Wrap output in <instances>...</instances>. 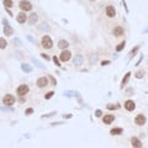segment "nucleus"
<instances>
[{"label":"nucleus","mask_w":148,"mask_h":148,"mask_svg":"<svg viewBox=\"0 0 148 148\" xmlns=\"http://www.w3.org/2000/svg\"><path fill=\"white\" fill-rule=\"evenodd\" d=\"M15 103H16V99L13 94H5L3 96V104L5 106H13Z\"/></svg>","instance_id":"nucleus-1"},{"label":"nucleus","mask_w":148,"mask_h":148,"mask_svg":"<svg viewBox=\"0 0 148 148\" xmlns=\"http://www.w3.org/2000/svg\"><path fill=\"white\" fill-rule=\"evenodd\" d=\"M3 25H4V35L8 36V37L13 36V35H14V29L9 25V21H8L5 17L3 19Z\"/></svg>","instance_id":"nucleus-2"},{"label":"nucleus","mask_w":148,"mask_h":148,"mask_svg":"<svg viewBox=\"0 0 148 148\" xmlns=\"http://www.w3.org/2000/svg\"><path fill=\"white\" fill-rule=\"evenodd\" d=\"M41 46H42L43 48H46V49H49V48H52V46H53L52 38H51L49 36L44 35V36L42 37V40H41Z\"/></svg>","instance_id":"nucleus-3"},{"label":"nucleus","mask_w":148,"mask_h":148,"mask_svg":"<svg viewBox=\"0 0 148 148\" xmlns=\"http://www.w3.org/2000/svg\"><path fill=\"white\" fill-rule=\"evenodd\" d=\"M19 8L21 9V11L26 13V11L32 10V4L30 1H27V0H21V1L19 3Z\"/></svg>","instance_id":"nucleus-4"},{"label":"nucleus","mask_w":148,"mask_h":148,"mask_svg":"<svg viewBox=\"0 0 148 148\" xmlns=\"http://www.w3.org/2000/svg\"><path fill=\"white\" fill-rule=\"evenodd\" d=\"M29 91H30V88H29L27 84H21V85H19L17 89H16V94H17L19 96H25Z\"/></svg>","instance_id":"nucleus-5"},{"label":"nucleus","mask_w":148,"mask_h":148,"mask_svg":"<svg viewBox=\"0 0 148 148\" xmlns=\"http://www.w3.org/2000/svg\"><path fill=\"white\" fill-rule=\"evenodd\" d=\"M147 122V117L143 115V114H138L136 117H134V123L137 126H144Z\"/></svg>","instance_id":"nucleus-6"},{"label":"nucleus","mask_w":148,"mask_h":148,"mask_svg":"<svg viewBox=\"0 0 148 148\" xmlns=\"http://www.w3.org/2000/svg\"><path fill=\"white\" fill-rule=\"evenodd\" d=\"M36 85H37L40 89L46 88V87L48 85V78H47V77H40V78L36 80Z\"/></svg>","instance_id":"nucleus-7"},{"label":"nucleus","mask_w":148,"mask_h":148,"mask_svg":"<svg viewBox=\"0 0 148 148\" xmlns=\"http://www.w3.org/2000/svg\"><path fill=\"white\" fill-rule=\"evenodd\" d=\"M70 57H72V53H70L68 49H64V51H62L60 54H59V60H60V62H68V60L70 59Z\"/></svg>","instance_id":"nucleus-8"},{"label":"nucleus","mask_w":148,"mask_h":148,"mask_svg":"<svg viewBox=\"0 0 148 148\" xmlns=\"http://www.w3.org/2000/svg\"><path fill=\"white\" fill-rule=\"evenodd\" d=\"M131 144H132L133 148H143L141 138H138V137H136V136L131 137Z\"/></svg>","instance_id":"nucleus-9"},{"label":"nucleus","mask_w":148,"mask_h":148,"mask_svg":"<svg viewBox=\"0 0 148 148\" xmlns=\"http://www.w3.org/2000/svg\"><path fill=\"white\" fill-rule=\"evenodd\" d=\"M114 121H115V116L112 114H106L103 116V123L105 125H111Z\"/></svg>","instance_id":"nucleus-10"},{"label":"nucleus","mask_w":148,"mask_h":148,"mask_svg":"<svg viewBox=\"0 0 148 148\" xmlns=\"http://www.w3.org/2000/svg\"><path fill=\"white\" fill-rule=\"evenodd\" d=\"M123 107L127 110V111H133L134 109H136V104H134V101L133 100H126L125 101V104H123Z\"/></svg>","instance_id":"nucleus-11"},{"label":"nucleus","mask_w":148,"mask_h":148,"mask_svg":"<svg viewBox=\"0 0 148 148\" xmlns=\"http://www.w3.org/2000/svg\"><path fill=\"white\" fill-rule=\"evenodd\" d=\"M84 63V58L82 54H75L74 56V59H73V64L75 67H80L82 64Z\"/></svg>","instance_id":"nucleus-12"},{"label":"nucleus","mask_w":148,"mask_h":148,"mask_svg":"<svg viewBox=\"0 0 148 148\" xmlns=\"http://www.w3.org/2000/svg\"><path fill=\"white\" fill-rule=\"evenodd\" d=\"M105 13H106V16H107V17H115V16H116V10H115V8H114L112 5L106 6Z\"/></svg>","instance_id":"nucleus-13"},{"label":"nucleus","mask_w":148,"mask_h":148,"mask_svg":"<svg viewBox=\"0 0 148 148\" xmlns=\"http://www.w3.org/2000/svg\"><path fill=\"white\" fill-rule=\"evenodd\" d=\"M16 21H17L19 24H25V22L27 21V15H26V13L21 11L20 14H17V16H16Z\"/></svg>","instance_id":"nucleus-14"},{"label":"nucleus","mask_w":148,"mask_h":148,"mask_svg":"<svg viewBox=\"0 0 148 148\" xmlns=\"http://www.w3.org/2000/svg\"><path fill=\"white\" fill-rule=\"evenodd\" d=\"M130 78H131V72H127L126 74H125V77L122 78V82H121V89H123L126 85H127V83H128V80H130Z\"/></svg>","instance_id":"nucleus-15"},{"label":"nucleus","mask_w":148,"mask_h":148,"mask_svg":"<svg viewBox=\"0 0 148 148\" xmlns=\"http://www.w3.org/2000/svg\"><path fill=\"white\" fill-rule=\"evenodd\" d=\"M121 133H123V128L122 127H114V128L110 130V134L111 136H118Z\"/></svg>","instance_id":"nucleus-16"},{"label":"nucleus","mask_w":148,"mask_h":148,"mask_svg":"<svg viewBox=\"0 0 148 148\" xmlns=\"http://www.w3.org/2000/svg\"><path fill=\"white\" fill-rule=\"evenodd\" d=\"M27 20H29V24H30V25H35V24L37 22V20H38V15H37L36 13H32V14L29 16Z\"/></svg>","instance_id":"nucleus-17"},{"label":"nucleus","mask_w":148,"mask_h":148,"mask_svg":"<svg viewBox=\"0 0 148 148\" xmlns=\"http://www.w3.org/2000/svg\"><path fill=\"white\" fill-rule=\"evenodd\" d=\"M38 30L44 31V32H49V31H51V26H49L47 22H41V24L38 25Z\"/></svg>","instance_id":"nucleus-18"},{"label":"nucleus","mask_w":148,"mask_h":148,"mask_svg":"<svg viewBox=\"0 0 148 148\" xmlns=\"http://www.w3.org/2000/svg\"><path fill=\"white\" fill-rule=\"evenodd\" d=\"M125 33V30H123V27H121V26H117V27H115L114 29V35L116 36V37H120V36H122Z\"/></svg>","instance_id":"nucleus-19"},{"label":"nucleus","mask_w":148,"mask_h":148,"mask_svg":"<svg viewBox=\"0 0 148 148\" xmlns=\"http://www.w3.org/2000/svg\"><path fill=\"white\" fill-rule=\"evenodd\" d=\"M98 60H99V56L96 53H90L89 54V62H90V64H96Z\"/></svg>","instance_id":"nucleus-20"},{"label":"nucleus","mask_w":148,"mask_h":148,"mask_svg":"<svg viewBox=\"0 0 148 148\" xmlns=\"http://www.w3.org/2000/svg\"><path fill=\"white\" fill-rule=\"evenodd\" d=\"M68 46H69V42H68V41H65V40H60V41L58 42V47H59L62 51L67 49V48H68Z\"/></svg>","instance_id":"nucleus-21"},{"label":"nucleus","mask_w":148,"mask_h":148,"mask_svg":"<svg viewBox=\"0 0 148 148\" xmlns=\"http://www.w3.org/2000/svg\"><path fill=\"white\" fill-rule=\"evenodd\" d=\"M21 69H22V72H25V73H31V72H32V65H31V64H27V63H22V64H21Z\"/></svg>","instance_id":"nucleus-22"},{"label":"nucleus","mask_w":148,"mask_h":148,"mask_svg":"<svg viewBox=\"0 0 148 148\" xmlns=\"http://www.w3.org/2000/svg\"><path fill=\"white\" fill-rule=\"evenodd\" d=\"M31 60H32V63H33V64H35L37 68H40V69H46V65H43V64H42V63H41L38 59H36V58H32Z\"/></svg>","instance_id":"nucleus-23"},{"label":"nucleus","mask_w":148,"mask_h":148,"mask_svg":"<svg viewBox=\"0 0 148 148\" xmlns=\"http://www.w3.org/2000/svg\"><path fill=\"white\" fill-rule=\"evenodd\" d=\"M144 74H146V72H144L143 69H139V70H137V72L134 73V78H136V79H142V78L144 77Z\"/></svg>","instance_id":"nucleus-24"},{"label":"nucleus","mask_w":148,"mask_h":148,"mask_svg":"<svg viewBox=\"0 0 148 148\" xmlns=\"http://www.w3.org/2000/svg\"><path fill=\"white\" fill-rule=\"evenodd\" d=\"M3 4H4V8H5V9H11V8L14 6L13 0H3Z\"/></svg>","instance_id":"nucleus-25"},{"label":"nucleus","mask_w":148,"mask_h":148,"mask_svg":"<svg viewBox=\"0 0 148 148\" xmlns=\"http://www.w3.org/2000/svg\"><path fill=\"white\" fill-rule=\"evenodd\" d=\"M8 47V42L4 37H0V49H5Z\"/></svg>","instance_id":"nucleus-26"},{"label":"nucleus","mask_w":148,"mask_h":148,"mask_svg":"<svg viewBox=\"0 0 148 148\" xmlns=\"http://www.w3.org/2000/svg\"><path fill=\"white\" fill-rule=\"evenodd\" d=\"M63 94H64V96H67V98H72V96H75V95H78V93H75V91H72V90H65Z\"/></svg>","instance_id":"nucleus-27"},{"label":"nucleus","mask_w":148,"mask_h":148,"mask_svg":"<svg viewBox=\"0 0 148 148\" xmlns=\"http://www.w3.org/2000/svg\"><path fill=\"white\" fill-rule=\"evenodd\" d=\"M138 49H139V46H136L134 48H132V49L130 51V58L134 57V56H136V53L138 52Z\"/></svg>","instance_id":"nucleus-28"},{"label":"nucleus","mask_w":148,"mask_h":148,"mask_svg":"<svg viewBox=\"0 0 148 148\" xmlns=\"http://www.w3.org/2000/svg\"><path fill=\"white\" fill-rule=\"evenodd\" d=\"M107 110H117V109H120V105H115V104H107Z\"/></svg>","instance_id":"nucleus-29"},{"label":"nucleus","mask_w":148,"mask_h":148,"mask_svg":"<svg viewBox=\"0 0 148 148\" xmlns=\"http://www.w3.org/2000/svg\"><path fill=\"white\" fill-rule=\"evenodd\" d=\"M125 44H126V43H125V41H123V42H121V43H118V44L116 46V51H117V52H121V51L125 48Z\"/></svg>","instance_id":"nucleus-30"},{"label":"nucleus","mask_w":148,"mask_h":148,"mask_svg":"<svg viewBox=\"0 0 148 148\" xmlns=\"http://www.w3.org/2000/svg\"><path fill=\"white\" fill-rule=\"evenodd\" d=\"M13 43H14L16 47H21V46H22V42H21V40H20V38H14Z\"/></svg>","instance_id":"nucleus-31"},{"label":"nucleus","mask_w":148,"mask_h":148,"mask_svg":"<svg viewBox=\"0 0 148 148\" xmlns=\"http://www.w3.org/2000/svg\"><path fill=\"white\" fill-rule=\"evenodd\" d=\"M53 96H54V91H48V93L44 95V99H46V100H49V99L53 98Z\"/></svg>","instance_id":"nucleus-32"},{"label":"nucleus","mask_w":148,"mask_h":148,"mask_svg":"<svg viewBox=\"0 0 148 148\" xmlns=\"http://www.w3.org/2000/svg\"><path fill=\"white\" fill-rule=\"evenodd\" d=\"M52 59H53V62H54V64H56L57 67H60V62H59V59H58L56 56H53V58H52Z\"/></svg>","instance_id":"nucleus-33"},{"label":"nucleus","mask_w":148,"mask_h":148,"mask_svg":"<svg viewBox=\"0 0 148 148\" xmlns=\"http://www.w3.org/2000/svg\"><path fill=\"white\" fill-rule=\"evenodd\" d=\"M31 114H33V109H32V107H29V109H26V110H25V115L30 116Z\"/></svg>","instance_id":"nucleus-34"},{"label":"nucleus","mask_w":148,"mask_h":148,"mask_svg":"<svg viewBox=\"0 0 148 148\" xmlns=\"http://www.w3.org/2000/svg\"><path fill=\"white\" fill-rule=\"evenodd\" d=\"M95 117H103V111L100 109L95 110Z\"/></svg>","instance_id":"nucleus-35"},{"label":"nucleus","mask_w":148,"mask_h":148,"mask_svg":"<svg viewBox=\"0 0 148 148\" xmlns=\"http://www.w3.org/2000/svg\"><path fill=\"white\" fill-rule=\"evenodd\" d=\"M48 79L51 80V83H52V85H56V84H57V80H56V78H54V77H52V75H49V77H48Z\"/></svg>","instance_id":"nucleus-36"},{"label":"nucleus","mask_w":148,"mask_h":148,"mask_svg":"<svg viewBox=\"0 0 148 148\" xmlns=\"http://www.w3.org/2000/svg\"><path fill=\"white\" fill-rule=\"evenodd\" d=\"M53 115H56V111H53V112H49V114H47V115H42L41 117H42V118H46V117H51V116H53Z\"/></svg>","instance_id":"nucleus-37"},{"label":"nucleus","mask_w":148,"mask_h":148,"mask_svg":"<svg viewBox=\"0 0 148 148\" xmlns=\"http://www.w3.org/2000/svg\"><path fill=\"white\" fill-rule=\"evenodd\" d=\"M132 94H133V88L126 89V95H132Z\"/></svg>","instance_id":"nucleus-38"},{"label":"nucleus","mask_w":148,"mask_h":148,"mask_svg":"<svg viewBox=\"0 0 148 148\" xmlns=\"http://www.w3.org/2000/svg\"><path fill=\"white\" fill-rule=\"evenodd\" d=\"M26 38H27V40H29V41H30L31 43H33V44H35V40H33V38H32V37H31L30 35H27V36H26Z\"/></svg>","instance_id":"nucleus-39"},{"label":"nucleus","mask_w":148,"mask_h":148,"mask_svg":"<svg viewBox=\"0 0 148 148\" xmlns=\"http://www.w3.org/2000/svg\"><path fill=\"white\" fill-rule=\"evenodd\" d=\"M15 57H16L17 59H21V58H22V56H21V52H15Z\"/></svg>","instance_id":"nucleus-40"},{"label":"nucleus","mask_w":148,"mask_h":148,"mask_svg":"<svg viewBox=\"0 0 148 148\" xmlns=\"http://www.w3.org/2000/svg\"><path fill=\"white\" fill-rule=\"evenodd\" d=\"M41 57H42L43 59H46V60H49V57H48L46 53H41Z\"/></svg>","instance_id":"nucleus-41"},{"label":"nucleus","mask_w":148,"mask_h":148,"mask_svg":"<svg viewBox=\"0 0 148 148\" xmlns=\"http://www.w3.org/2000/svg\"><path fill=\"white\" fill-rule=\"evenodd\" d=\"M110 63H111L110 60H103V62H101V65H103V67H104V65H109Z\"/></svg>","instance_id":"nucleus-42"},{"label":"nucleus","mask_w":148,"mask_h":148,"mask_svg":"<svg viewBox=\"0 0 148 148\" xmlns=\"http://www.w3.org/2000/svg\"><path fill=\"white\" fill-rule=\"evenodd\" d=\"M1 110H3V111H13L14 109H9V107H5V106H1Z\"/></svg>","instance_id":"nucleus-43"},{"label":"nucleus","mask_w":148,"mask_h":148,"mask_svg":"<svg viewBox=\"0 0 148 148\" xmlns=\"http://www.w3.org/2000/svg\"><path fill=\"white\" fill-rule=\"evenodd\" d=\"M142 59H143V56H141V57H139V59L137 60V63H136L134 65H139V64H141V62H142Z\"/></svg>","instance_id":"nucleus-44"},{"label":"nucleus","mask_w":148,"mask_h":148,"mask_svg":"<svg viewBox=\"0 0 148 148\" xmlns=\"http://www.w3.org/2000/svg\"><path fill=\"white\" fill-rule=\"evenodd\" d=\"M72 114H67V115H63V118H72Z\"/></svg>","instance_id":"nucleus-45"},{"label":"nucleus","mask_w":148,"mask_h":148,"mask_svg":"<svg viewBox=\"0 0 148 148\" xmlns=\"http://www.w3.org/2000/svg\"><path fill=\"white\" fill-rule=\"evenodd\" d=\"M19 101H20V103H25V99H24V96H20Z\"/></svg>","instance_id":"nucleus-46"},{"label":"nucleus","mask_w":148,"mask_h":148,"mask_svg":"<svg viewBox=\"0 0 148 148\" xmlns=\"http://www.w3.org/2000/svg\"><path fill=\"white\" fill-rule=\"evenodd\" d=\"M6 11H8V14H9V15H10V16H13V13H11V11H10V9H6Z\"/></svg>","instance_id":"nucleus-47"},{"label":"nucleus","mask_w":148,"mask_h":148,"mask_svg":"<svg viewBox=\"0 0 148 148\" xmlns=\"http://www.w3.org/2000/svg\"><path fill=\"white\" fill-rule=\"evenodd\" d=\"M148 32V29H146V30H143V33H147Z\"/></svg>","instance_id":"nucleus-48"},{"label":"nucleus","mask_w":148,"mask_h":148,"mask_svg":"<svg viewBox=\"0 0 148 148\" xmlns=\"http://www.w3.org/2000/svg\"><path fill=\"white\" fill-rule=\"evenodd\" d=\"M93 1H94V0H93Z\"/></svg>","instance_id":"nucleus-49"}]
</instances>
